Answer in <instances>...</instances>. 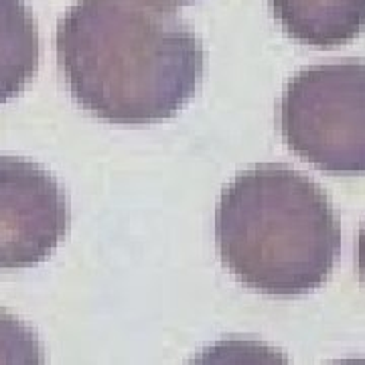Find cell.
Segmentation results:
<instances>
[{"instance_id":"obj_7","label":"cell","mask_w":365,"mask_h":365,"mask_svg":"<svg viewBox=\"0 0 365 365\" xmlns=\"http://www.w3.org/2000/svg\"><path fill=\"white\" fill-rule=\"evenodd\" d=\"M0 364H45V351L31 327L0 309Z\"/></svg>"},{"instance_id":"obj_1","label":"cell","mask_w":365,"mask_h":365,"mask_svg":"<svg viewBox=\"0 0 365 365\" xmlns=\"http://www.w3.org/2000/svg\"><path fill=\"white\" fill-rule=\"evenodd\" d=\"M55 49L73 100L120 126L177 116L205 76V47L191 26L144 0H76Z\"/></svg>"},{"instance_id":"obj_2","label":"cell","mask_w":365,"mask_h":365,"mask_svg":"<svg viewBox=\"0 0 365 365\" xmlns=\"http://www.w3.org/2000/svg\"><path fill=\"white\" fill-rule=\"evenodd\" d=\"M223 266L256 292L300 297L323 287L341 254L327 193L287 165H256L223 189L215 207Z\"/></svg>"},{"instance_id":"obj_5","label":"cell","mask_w":365,"mask_h":365,"mask_svg":"<svg viewBox=\"0 0 365 365\" xmlns=\"http://www.w3.org/2000/svg\"><path fill=\"white\" fill-rule=\"evenodd\" d=\"M288 37L314 49H335L365 31V0H270Z\"/></svg>"},{"instance_id":"obj_6","label":"cell","mask_w":365,"mask_h":365,"mask_svg":"<svg viewBox=\"0 0 365 365\" xmlns=\"http://www.w3.org/2000/svg\"><path fill=\"white\" fill-rule=\"evenodd\" d=\"M41 61L37 21L25 0H0V104L35 78Z\"/></svg>"},{"instance_id":"obj_4","label":"cell","mask_w":365,"mask_h":365,"mask_svg":"<svg viewBox=\"0 0 365 365\" xmlns=\"http://www.w3.org/2000/svg\"><path fill=\"white\" fill-rule=\"evenodd\" d=\"M69 201L59 181L33 160L0 157V270L33 268L69 230Z\"/></svg>"},{"instance_id":"obj_8","label":"cell","mask_w":365,"mask_h":365,"mask_svg":"<svg viewBox=\"0 0 365 365\" xmlns=\"http://www.w3.org/2000/svg\"><path fill=\"white\" fill-rule=\"evenodd\" d=\"M144 2H153V4H158V6H167V9H177V6L189 4L193 0H144Z\"/></svg>"},{"instance_id":"obj_3","label":"cell","mask_w":365,"mask_h":365,"mask_svg":"<svg viewBox=\"0 0 365 365\" xmlns=\"http://www.w3.org/2000/svg\"><path fill=\"white\" fill-rule=\"evenodd\" d=\"M278 122L292 153L335 175L365 173V61L300 69L280 98Z\"/></svg>"}]
</instances>
